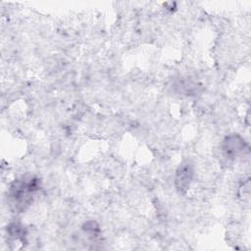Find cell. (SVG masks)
Segmentation results:
<instances>
[{"label": "cell", "mask_w": 251, "mask_h": 251, "mask_svg": "<svg viewBox=\"0 0 251 251\" xmlns=\"http://www.w3.org/2000/svg\"><path fill=\"white\" fill-rule=\"evenodd\" d=\"M7 232H8V235L14 240H21L22 242H24L25 239V235H26L25 227L20 223H16V222L11 223L7 226Z\"/></svg>", "instance_id": "obj_4"}, {"label": "cell", "mask_w": 251, "mask_h": 251, "mask_svg": "<svg viewBox=\"0 0 251 251\" xmlns=\"http://www.w3.org/2000/svg\"><path fill=\"white\" fill-rule=\"evenodd\" d=\"M39 189L40 179L37 176H28L15 179L11 183L8 192L9 204L13 211L22 213L27 209Z\"/></svg>", "instance_id": "obj_1"}, {"label": "cell", "mask_w": 251, "mask_h": 251, "mask_svg": "<svg viewBox=\"0 0 251 251\" xmlns=\"http://www.w3.org/2000/svg\"><path fill=\"white\" fill-rule=\"evenodd\" d=\"M193 175V166L188 160L181 162L177 167L175 175V187L179 194L186 193L191 184Z\"/></svg>", "instance_id": "obj_3"}, {"label": "cell", "mask_w": 251, "mask_h": 251, "mask_svg": "<svg viewBox=\"0 0 251 251\" xmlns=\"http://www.w3.org/2000/svg\"><path fill=\"white\" fill-rule=\"evenodd\" d=\"M249 151L247 142L237 133H232L224 138L220 145L222 161L226 165L234 163L239 157Z\"/></svg>", "instance_id": "obj_2"}]
</instances>
